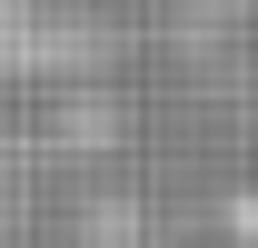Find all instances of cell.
Here are the masks:
<instances>
[{"label": "cell", "mask_w": 258, "mask_h": 248, "mask_svg": "<svg viewBox=\"0 0 258 248\" xmlns=\"http://www.w3.org/2000/svg\"><path fill=\"white\" fill-rule=\"evenodd\" d=\"M90 248H149V238H139L129 218H109V238H90Z\"/></svg>", "instance_id": "1"}]
</instances>
